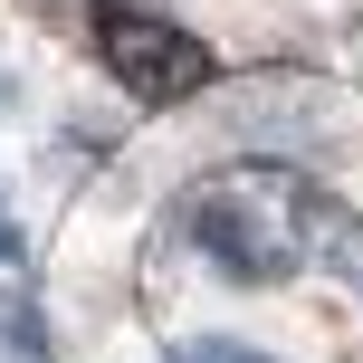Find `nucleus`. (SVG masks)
<instances>
[{"label": "nucleus", "instance_id": "f257e3e1", "mask_svg": "<svg viewBox=\"0 0 363 363\" xmlns=\"http://www.w3.org/2000/svg\"><path fill=\"white\" fill-rule=\"evenodd\" d=\"M306 201L315 182L296 163H211L172 201V239L230 287H287L306 268Z\"/></svg>", "mask_w": 363, "mask_h": 363}, {"label": "nucleus", "instance_id": "f03ea898", "mask_svg": "<svg viewBox=\"0 0 363 363\" xmlns=\"http://www.w3.org/2000/svg\"><path fill=\"white\" fill-rule=\"evenodd\" d=\"M86 29H96V57L106 77L134 96V106H191V96L220 86V57L201 48L182 19H163L153 0H86Z\"/></svg>", "mask_w": 363, "mask_h": 363}, {"label": "nucleus", "instance_id": "7ed1b4c3", "mask_svg": "<svg viewBox=\"0 0 363 363\" xmlns=\"http://www.w3.org/2000/svg\"><path fill=\"white\" fill-rule=\"evenodd\" d=\"M306 258L363 306V211H345L335 191H315V201H306Z\"/></svg>", "mask_w": 363, "mask_h": 363}, {"label": "nucleus", "instance_id": "20e7f679", "mask_svg": "<svg viewBox=\"0 0 363 363\" xmlns=\"http://www.w3.org/2000/svg\"><path fill=\"white\" fill-rule=\"evenodd\" d=\"M172 363H277L268 345H239V335H182Z\"/></svg>", "mask_w": 363, "mask_h": 363}, {"label": "nucleus", "instance_id": "39448f33", "mask_svg": "<svg viewBox=\"0 0 363 363\" xmlns=\"http://www.w3.org/2000/svg\"><path fill=\"white\" fill-rule=\"evenodd\" d=\"M19 258V220H10V201H0V268Z\"/></svg>", "mask_w": 363, "mask_h": 363}, {"label": "nucleus", "instance_id": "423d86ee", "mask_svg": "<svg viewBox=\"0 0 363 363\" xmlns=\"http://www.w3.org/2000/svg\"><path fill=\"white\" fill-rule=\"evenodd\" d=\"M0 106H10V77H0Z\"/></svg>", "mask_w": 363, "mask_h": 363}]
</instances>
